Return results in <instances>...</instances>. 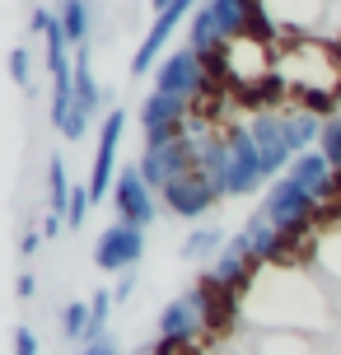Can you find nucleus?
I'll list each match as a JSON object with an SVG mask.
<instances>
[{
	"label": "nucleus",
	"instance_id": "bb28decb",
	"mask_svg": "<svg viewBox=\"0 0 341 355\" xmlns=\"http://www.w3.org/2000/svg\"><path fill=\"white\" fill-rule=\"evenodd\" d=\"M89 211H94V192H89V182H75L71 206H66V225H71V230H80V225L89 220Z\"/></svg>",
	"mask_w": 341,
	"mask_h": 355
},
{
	"label": "nucleus",
	"instance_id": "393cba45",
	"mask_svg": "<svg viewBox=\"0 0 341 355\" xmlns=\"http://www.w3.org/2000/svg\"><path fill=\"white\" fill-rule=\"evenodd\" d=\"M61 337L71 341H89V300H71V304H61Z\"/></svg>",
	"mask_w": 341,
	"mask_h": 355
},
{
	"label": "nucleus",
	"instance_id": "39448f33",
	"mask_svg": "<svg viewBox=\"0 0 341 355\" xmlns=\"http://www.w3.org/2000/svg\"><path fill=\"white\" fill-rule=\"evenodd\" d=\"M206 0H173V5H164V10H155V24L141 33V42H136V52H131V75L141 80V75H150L155 66H159L164 56V47L173 42V33H178V24H187V19L197 15Z\"/></svg>",
	"mask_w": 341,
	"mask_h": 355
},
{
	"label": "nucleus",
	"instance_id": "473e14b6",
	"mask_svg": "<svg viewBox=\"0 0 341 355\" xmlns=\"http://www.w3.org/2000/svg\"><path fill=\"white\" fill-rule=\"evenodd\" d=\"M37 230H42V239H56V234H66L71 225H66V215L47 211V215H42V225H37Z\"/></svg>",
	"mask_w": 341,
	"mask_h": 355
},
{
	"label": "nucleus",
	"instance_id": "412c9836",
	"mask_svg": "<svg viewBox=\"0 0 341 355\" xmlns=\"http://www.w3.org/2000/svg\"><path fill=\"white\" fill-rule=\"evenodd\" d=\"M225 230L220 225H197V230H187V239H182V248H178V257L182 262H216L220 252H225Z\"/></svg>",
	"mask_w": 341,
	"mask_h": 355
},
{
	"label": "nucleus",
	"instance_id": "aec40b11",
	"mask_svg": "<svg viewBox=\"0 0 341 355\" xmlns=\"http://www.w3.org/2000/svg\"><path fill=\"white\" fill-rule=\"evenodd\" d=\"M225 42H229V37H225V28H220L216 10H211V5H201L197 15L187 19V47H192V52H201V56H216Z\"/></svg>",
	"mask_w": 341,
	"mask_h": 355
},
{
	"label": "nucleus",
	"instance_id": "c85d7f7f",
	"mask_svg": "<svg viewBox=\"0 0 341 355\" xmlns=\"http://www.w3.org/2000/svg\"><path fill=\"white\" fill-rule=\"evenodd\" d=\"M313 257H318V266H323V271H337V281H341V234L318 239V243H313Z\"/></svg>",
	"mask_w": 341,
	"mask_h": 355
},
{
	"label": "nucleus",
	"instance_id": "9b49d317",
	"mask_svg": "<svg viewBox=\"0 0 341 355\" xmlns=\"http://www.w3.org/2000/svg\"><path fill=\"white\" fill-rule=\"evenodd\" d=\"M243 122H248L252 141H257V155H262L267 178L276 182V178L290 168V159H295V150H290V141H286V112H281V107H257Z\"/></svg>",
	"mask_w": 341,
	"mask_h": 355
},
{
	"label": "nucleus",
	"instance_id": "4c0bfd02",
	"mask_svg": "<svg viewBox=\"0 0 341 355\" xmlns=\"http://www.w3.org/2000/svg\"><path fill=\"white\" fill-rule=\"evenodd\" d=\"M136 355H159V351H136Z\"/></svg>",
	"mask_w": 341,
	"mask_h": 355
},
{
	"label": "nucleus",
	"instance_id": "1a4fd4ad",
	"mask_svg": "<svg viewBox=\"0 0 341 355\" xmlns=\"http://www.w3.org/2000/svg\"><path fill=\"white\" fill-rule=\"evenodd\" d=\"M155 89H164V94H178V98H192V103H197L201 94L211 89L206 56L192 52L187 42H182V47H173V52H168L159 66H155Z\"/></svg>",
	"mask_w": 341,
	"mask_h": 355
},
{
	"label": "nucleus",
	"instance_id": "ddd939ff",
	"mask_svg": "<svg viewBox=\"0 0 341 355\" xmlns=\"http://www.w3.org/2000/svg\"><path fill=\"white\" fill-rule=\"evenodd\" d=\"M234 239H238V243L248 248V257H252L257 266H281V262H295L290 252H299V243H290L286 234H281V230H276V225L267 220V211H252L248 220H243V230L234 234Z\"/></svg>",
	"mask_w": 341,
	"mask_h": 355
},
{
	"label": "nucleus",
	"instance_id": "4be33fe9",
	"mask_svg": "<svg viewBox=\"0 0 341 355\" xmlns=\"http://www.w3.org/2000/svg\"><path fill=\"white\" fill-rule=\"evenodd\" d=\"M56 19L71 37V47H89L94 33V0H56Z\"/></svg>",
	"mask_w": 341,
	"mask_h": 355
},
{
	"label": "nucleus",
	"instance_id": "f8f14e48",
	"mask_svg": "<svg viewBox=\"0 0 341 355\" xmlns=\"http://www.w3.org/2000/svg\"><path fill=\"white\" fill-rule=\"evenodd\" d=\"M159 201H164V211L173 215V220H206L225 196H220V187L201 173V168H192L187 178L168 182V187L159 192Z\"/></svg>",
	"mask_w": 341,
	"mask_h": 355
},
{
	"label": "nucleus",
	"instance_id": "4468645a",
	"mask_svg": "<svg viewBox=\"0 0 341 355\" xmlns=\"http://www.w3.org/2000/svg\"><path fill=\"white\" fill-rule=\"evenodd\" d=\"M257 271H262V266L248 257V248H243L238 239H229V243H225V252L206 266V276H211V281H220L225 290H234V295H248L252 281H257Z\"/></svg>",
	"mask_w": 341,
	"mask_h": 355
},
{
	"label": "nucleus",
	"instance_id": "dca6fc26",
	"mask_svg": "<svg viewBox=\"0 0 341 355\" xmlns=\"http://www.w3.org/2000/svg\"><path fill=\"white\" fill-rule=\"evenodd\" d=\"M197 295H201V304H206V327H211V337H225L234 322L243 318V295L225 290V285L211 281V276L197 281Z\"/></svg>",
	"mask_w": 341,
	"mask_h": 355
},
{
	"label": "nucleus",
	"instance_id": "f3484780",
	"mask_svg": "<svg viewBox=\"0 0 341 355\" xmlns=\"http://www.w3.org/2000/svg\"><path fill=\"white\" fill-rule=\"evenodd\" d=\"M262 5H267V15L276 19L281 37H290V33H313V24L323 19L327 0H262Z\"/></svg>",
	"mask_w": 341,
	"mask_h": 355
},
{
	"label": "nucleus",
	"instance_id": "c9c22d12",
	"mask_svg": "<svg viewBox=\"0 0 341 355\" xmlns=\"http://www.w3.org/2000/svg\"><path fill=\"white\" fill-rule=\"evenodd\" d=\"M15 290H19V300H24V304H28V300H37V276H33V271H19Z\"/></svg>",
	"mask_w": 341,
	"mask_h": 355
},
{
	"label": "nucleus",
	"instance_id": "a878e982",
	"mask_svg": "<svg viewBox=\"0 0 341 355\" xmlns=\"http://www.w3.org/2000/svg\"><path fill=\"white\" fill-rule=\"evenodd\" d=\"M112 290H94L89 295V341L108 337V318H112Z\"/></svg>",
	"mask_w": 341,
	"mask_h": 355
},
{
	"label": "nucleus",
	"instance_id": "f257e3e1",
	"mask_svg": "<svg viewBox=\"0 0 341 355\" xmlns=\"http://www.w3.org/2000/svg\"><path fill=\"white\" fill-rule=\"evenodd\" d=\"M262 211H267V220L286 234L290 243H304L308 230H313V225H318V215H323V201L308 192V187H299L290 173H281L276 182H267Z\"/></svg>",
	"mask_w": 341,
	"mask_h": 355
},
{
	"label": "nucleus",
	"instance_id": "6e6552de",
	"mask_svg": "<svg viewBox=\"0 0 341 355\" xmlns=\"http://www.w3.org/2000/svg\"><path fill=\"white\" fill-rule=\"evenodd\" d=\"M164 201L159 192L145 182V173L136 164H122V173H117V187H112V215L126 220V225H136V230H150L155 220H159Z\"/></svg>",
	"mask_w": 341,
	"mask_h": 355
},
{
	"label": "nucleus",
	"instance_id": "b1692460",
	"mask_svg": "<svg viewBox=\"0 0 341 355\" xmlns=\"http://www.w3.org/2000/svg\"><path fill=\"white\" fill-rule=\"evenodd\" d=\"M211 10H216L220 28H225V37H238L248 33V15H252V0H206Z\"/></svg>",
	"mask_w": 341,
	"mask_h": 355
},
{
	"label": "nucleus",
	"instance_id": "2eb2a0df",
	"mask_svg": "<svg viewBox=\"0 0 341 355\" xmlns=\"http://www.w3.org/2000/svg\"><path fill=\"white\" fill-rule=\"evenodd\" d=\"M286 173L295 178L299 187H308V192L318 196L323 206H332V201H337V168L327 164L323 150H304V155H295Z\"/></svg>",
	"mask_w": 341,
	"mask_h": 355
},
{
	"label": "nucleus",
	"instance_id": "0eeeda50",
	"mask_svg": "<svg viewBox=\"0 0 341 355\" xmlns=\"http://www.w3.org/2000/svg\"><path fill=\"white\" fill-rule=\"evenodd\" d=\"M122 136H126V107H108V117H98V145H94V168H89V192L94 206L108 201L112 187H117V173H122Z\"/></svg>",
	"mask_w": 341,
	"mask_h": 355
},
{
	"label": "nucleus",
	"instance_id": "7c9ffc66",
	"mask_svg": "<svg viewBox=\"0 0 341 355\" xmlns=\"http://www.w3.org/2000/svg\"><path fill=\"white\" fill-rule=\"evenodd\" d=\"M15 355H42V341H37V332L28 327V322L15 327Z\"/></svg>",
	"mask_w": 341,
	"mask_h": 355
},
{
	"label": "nucleus",
	"instance_id": "c756f323",
	"mask_svg": "<svg viewBox=\"0 0 341 355\" xmlns=\"http://www.w3.org/2000/svg\"><path fill=\"white\" fill-rule=\"evenodd\" d=\"M10 80H15L19 89L33 85V52H28V47H15V52H10Z\"/></svg>",
	"mask_w": 341,
	"mask_h": 355
},
{
	"label": "nucleus",
	"instance_id": "7ed1b4c3",
	"mask_svg": "<svg viewBox=\"0 0 341 355\" xmlns=\"http://www.w3.org/2000/svg\"><path fill=\"white\" fill-rule=\"evenodd\" d=\"M192 112H197L192 98L150 89L141 98V107H136V122H141V131H145V145H168V141H178V136H187Z\"/></svg>",
	"mask_w": 341,
	"mask_h": 355
},
{
	"label": "nucleus",
	"instance_id": "f03ea898",
	"mask_svg": "<svg viewBox=\"0 0 341 355\" xmlns=\"http://www.w3.org/2000/svg\"><path fill=\"white\" fill-rule=\"evenodd\" d=\"M155 332H159V341H155V351H159V355L192 351V346L211 332V327H206V304H201L197 285H192V290H182V295H173V300L164 304Z\"/></svg>",
	"mask_w": 341,
	"mask_h": 355
},
{
	"label": "nucleus",
	"instance_id": "f704fd0d",
	"mask_svg": "<svg viewBox=\"0 0 341 355\" xmlns=\"http://www.w3.org/2000/svg\"><path fill=\"white\" fill-rule=\"evenodd\" d=\"M131 290H136V271H122V276L112 281V300L126 304V300H131Z\"/></svg>",
	"mask_w": 341,
	"mask_h": 355
},
{
	"label": "nucleus",
	"instance_id": "cd10ccee",
	"mask_svg": "<svg viewBox=\"0 0 341 355\" xmlns=\"http://www.w3.org/2000/svg\"><path fill=\"white\" fill-rule=\"evenodd\" d=\"M318 150L327 155V164H332V168H341V112L323 122V136H318Z\"/></svg>",
	"mask_w": 341,
	"mask_h": 355
},
{
	"label": "nucleus",
	"instance_id": "20e7f679",
	"mask_svg": "<svg viewBox=\"0 0 341 355\" xmlns=\"http://www.w3.org/2000/svg\"><path fill=\"white\" fill-rule=\"evenodd\" d=\"M225 136H229V173L220 182V196L234 201V196L262 192V182H271V178H267V168H262V155H257V141H252L248 122H229Z\"/></svg>",
	"mask_w": 341,
	"mask_h": 355
},
{
	"label": "nucleus",
	"instance_id": "5701e85b",
	"mask_svg": "<svg viewBox=\"0 0 341 355\" xmlns=\"http://www.w3.org/2000/svg\"><path fill=\"white\" fill-rule=\"evenodd\" d=\"M71 192H75V182H71V173H66V159H61V155H52V159H47V211L66 215Z\"/></svg>",
	"mask_w": 341,
	"mask_h": 355
},
{
	"label": "nucleus",
	"instance_id": "e433bc0d",
	"mask_svg": "<svg viewBox=\"0 0 341 355\" xmlns=\"http://www.w3.org/2000/svg\"><path fill=\"white\" fill-rule=\"evenodd\" d=\"M164 5H173V0H150V10H164Z\"/></svg>",
	"mask_w": 341,
	"mask_h": 355
},
{
	"label": "nucleus",
	"instance_id": "6ab92c4d",
	"mask_svg": "<svg viewBox=\"0 0 341 355\" xmlns=\"http://www.w3.org/2000/svg\"><path fill=\"white\" fill-rule=\"evenodd\" d=\"M286 112V141L295 155H304V150H318V136H323V122L327 117H318L313 107H299V103H290L281 107Z\"/></svg>",
	"mask_w": 341,
	"mask_h": 355
},
{
	"label": "nucleus",
	"instance_id": "72a5a7b5",
	"mask_svg": "<svg viewBox=\"0 0 341 355\" xmlns=\"http://www.w3.org/2000/svg\"><path fill=\"white\" fill-rule=\"evenodd\" d=\"M42 243H47V239H42V230H24V239H19V257L28 262V257H33Z\"/></svg>",
	"mask_w": 341,
	"mask_h": 355
},
{
	"label": "nucleus",
	"instance_id": "a211bd4d",
	"mask_svg": "<svg viewBox=\"0 0 341 355\" xmlns=\"http://www.w3.org/2000/svg\"><path fill=\"white\" fill-rule=\"evenodd\" d=\"M75 107H80L85 117H108V112H103V85L94 80L89 47H75Z\"/></svg>",
	"mask_w": 341,
	"mask_h": 355
},
{
	"label": "nucleus",
	"instance_id": "2f4dec72",
	"mask_svg": "<svg viewBox=\"0 0 341 355\" xmlns=\"http://www.w3.org/2000/svg\"><path fill=\"white\" fill-rule=\"evenodd\" d=\"M75 355H122V346H117L112 337H98V341H85Z\"/></svg>",
	"mask_w": 341,
	"mask_h": 355
},
{
	"label": "nucleus",
	"instance_id": "9d476101",
	"mask_svg": "<svg viewBox=\"0 0 341 355\" xmlns=\"http://www.w3.org/2000/svg\"><path fill=\"white\" fill-rule=\"evenodd\" d=\"M141 257H145V230L126 225V220L103 225V234L94 239V266H98V271H108V276L136 271Z\"/></svg>",
	"mask_w": 341,
	"mask_h": 355
},
{
	"label": "nucleus",
	"instance_id": "423d86ee",
	"mask_svg": "<svg viewBox=\"0 0 341 355\" xmlns=\"http://www.w3.org/2000/svg\"><path fill=\"white\" fill-rule=\"evenodd\" d=\"M197 155H201V141L187 131V136H178V141H168V145H141L136 168L145 173V182L155 192H164L168 182H178V178H187L197 168Z\"/></svg>",
	"mask_w": 341,
	"mask_h": 355
}]
</instances>
